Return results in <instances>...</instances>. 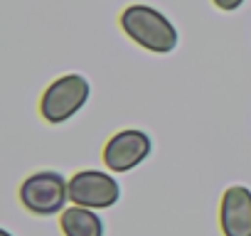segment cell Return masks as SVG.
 Instances as JSON below:
<instances>
[{"instance_id":"6da1fadb","label":"cell","mask_w":251,"mask_h":236,"mask_svg":"<svg viewBox=\"0 0 251 236\" xmlns=\"http://www.w3.org/2000/svg\"><path fill=\"white\" fill-rule=\"evenodd\" d=\"M118 23L121 30L128 35V40L155 54H170L180 42L175 25L151 5H128L121 13Z\"/></svg>"},{"instance_id":"7a4b0ae2","label":"cell","mask_w":251,"mask_h":236,"mask_svg":"<svg viewBox=\"0 0 251 236\" xmlns=\"http://www.w3.org/2000/svg\"><path fill=\"white\" fill-rule=\"evenodd\" d=\"M69 199V182L59 172H35L20 185V202L35 216H54L64 212Z\"/></svg>"},{"instance_id":"3957f363","label":"cell","mask_w":251,"mask_h":236,"mask_svg":"<svg viewBox=\"0 0 251 236\" xmlns=\"http://www.w3.org/2000/svg\"><path fill=\"white\" fill-rule=\"evenodd\" d=\"M89 81L81 74H67L57 81H52L42 98H40V113L47 123H64L89 101Z\"/></svg>"},{"instance_id":"277c9868","label":"cell","mask_w":251,"mask_h":236,"mask_svg":"<svg viewBox=\"0 0 251 236\" xmlns=\"http://www.w3.org/2000/svg\"><path fill=\"white\" fill-rule=\"evenodd\" d=\"M121 197L118 180L111 177L108 172L99 170H81L69 180V199L81 207L91 209H106L113 207Z\"/></svg>"},{"instance_id":"5b68a950","label":"cell","mask_w":251,"mask_h":236,"mask_svg":"<svg viewBox=\"0 0 251 236\" xmlns=\"http://www.w3.org/2000/svg\"><path fill=\"white\" fill-rule=\"evenodd\" d=\"M151 138L143 131H121L103 148V163L111 172H128L151 155Z\"/></svg>"},{"instance_id":"8992f818","label":"cell","mask_w":251,"mask_h":236,"mask_svg":"<svg viewBox=\"0 0 251 236\" xmlns=\"http://www.w3.org/2000/svg\"><path fill=\"white\" fill-rule=\"evenodd\" d=\"M219 226L224 236H251V189L234 185L222 194Z\"/></svg>"},{"instance_id":"52a82bcc","label":"cell","mask_w":251,"mask_h":236,"mask_svg":"<svg viewBox=\"0 0 251 236\" xmlns=\"http://www.w3.org/2000/svg\"><path fill=\"white\" fill-rule=\"evenodd\" d=\"M59 226L64 236H103V221L91 207L74 204L62 212Z\"/></svg>"},{"instance_id":"ba28073f","label":"cell","mask_w":251,"mask_h":236,"mask_svg":"<svg viewBox=\"0 0 251 236\" xmlns=\"http://www.w3.org/2000/svg\"><path fill=\"white\" fill-rule=\"evenodd\" d=\"M212 3H214L219 10L231 13V10H236V8H241V5H244V0H212Z\"/></svg>"},{"instance_id":"9c48e42d","label":"cell","mask_w":251,"mask_h":236,"mask_svg":"<svg viewBox=\"0 0 251 236\" xmlns=\"http://www.w3.org/2000/svg\"><path fill=\"white\" fill-rule=\"evenodd\" d=\"M0 236H13V234H10L8 229H3V231H0Z\"/></svg>"}]
</instances>
